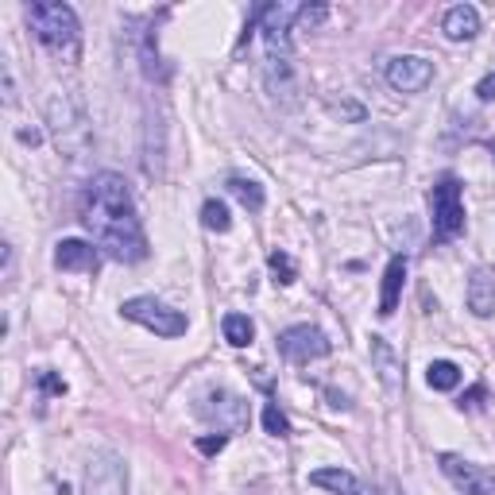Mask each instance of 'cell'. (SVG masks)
I'll list each match as a JSON object with an SVG mask.
<instances>
[{
    "label": "cell",
    "instance_id": "1",
    "mask_svg": "<svg viewBox=\"0 0 495 495\" xmlns=\"http://www.w3.org/2000/svg\"><path fill=\"white\" fill-rule=\"evenodd\" d=\"M82 225L94 232L97 248H105L116 264L148 259V232L136 217V202L128 182L112 171H101L82 190Z\"/></svg>",
    "mask_w": 495,
    "mask_h": 495
},
{
    "label": "cell",
    "instance_id": "27",
    "mask_svg": "<svg viewBox=\"0 0 495 495\" xmlns=\"http://www.w3.org/2000/svg\"><path fill=\"white\" fill-rule=\"evenodd\" d=\"M480 402H484V387H472V391H468V395L461 399V410H476Z\"/></svg>",
    "mask_w": 495,
    "mask_h": 495
},
{
    "label": "cell",
    "instance_id": "29",
    "mask_svg": "<svg viewBox=\"0 0 495 495\" xmlns=\"http://www.w3.org/2000/svg\"><path fill=\"white\" fill-rule=\"evenodd\" d=\"M20 140H23V143H32V148H35V143H39V140H43V136H39V132H35V128H32V132H20Z\"/></svg>",
    "mask_w": 495,
    "mask_h": 495
},
{
    "label": "cell",
    "instance_id": "26",
    "mask_svg": "<svg viewBox=\"0 0 495 495\" xmlns=\"http://www.w3.org/2000/svg\"><path fill=\"white\" fill-rule=\"evenodd\" d=\"M39 383H43L47 395H67V383H62L58 375H50V372H39Z\"/></svg>",
    "mask_w": 495,
    "mask_h": 495
},
{
    "label": "cell",
    "instance_id": "25",
    "mask_svg": "<svg viewBox=\"0 0 495 495\" xmlns=\"http://www.w3.org/2000/svg\"><path fill=\"white\" fill-rule=\"evenodd\" d=\"M229 446V437L225 434H217V437H198V449L205 453V457H213V453H220Z\"/></svg>",
    "mask_w": 495,
    "mask_h": 495
},
{
    "label": "cell",
    "instance_id": "28",
    "mask_svg": "<svg viewBox=\"0 0 495 495\" xmlns=\"http://www.w3.org/2000/svg\"><path fill=\"white\" fill-rule=\"evenodd\" d=\"M476 94H480V101H495V74H488L484 82L476 86Z\"/></svg>",
    "mask_w": 495,
    "mask_h": 495
},
{
    "label": "cell",
    "instance_id": "4",
    "mask_svg": "<svg viewBox=\"0 0 495 495\" xmlns=\"http://www.w3.org/2000/svg\"><path fill=\"white\" fill-rule=\"evenodd\" d=\"M47 124H50V132H55L58 151H67L70 159H77V155L94 143L86 112H82V105H77L70 94H55L47 101Z\"/></svg>",
    "mask_w": 495,
    "mask_h": 495
},
{
    "label": "cell",
    "instance_id": "31",
    "mask_svg": "<svg viewBox=\"0 0 495 495\" xmlns=\"http://www.w3.org/2000/svg\"><path fill=\"white\" fill-rule=\"evenodd\" d=\"M491 155H495V148H491Z\"/></svg>",
    "mask_w": 495,
    "mask_h": 495
},
{
    "label": "cell",
    "instance_id": "13",
    "mask_svg": "<svg viewBox=\"0 0 495 495\" xmlns=\"http://www.w3.org/2000/svg\"><path fill=\"white\" fill-rule=\"evenodd\" d=\"M97 264H101L97 248L86 240H58V248H55L58 271H97Z\"/></svg>",
    "mask_w": 495,
    "mask_h": 495
},
{
    "label": "cell",
    "instance_id": "22",
    "mask_svg": "<svg viewBox=\"0 0 495 495\" xmlns=\"http://www.w3.org/2000/svg\"><path fill=\"white\" fill-rule=\"evenodd\" d=\"M267 267H271V275H275V283H294L298 279V264L286 252H271Z\"/></svg>",
    "mask_w": 495,
    "mask_h": 495
},
{
    "label": "cell",
    "instance_id": "3",
    "mask_svg": "<svg viewBox=\"0 0 495 495\" xmlns=\"http://www.w3.org/2000/svg\"><path fill=\"white\" fill-rule=\"evenodd\" d=\"M28 23H32L35 39L55 58L77 62V55H82V28H77V16H74L70 4H58V0H35V4H28Z\"/></svg>",
    "mask_w": 495,
    "mask_h": 495
},
{
    "label": "cell",
    "instance_id": "5",
    "mask_svg": "<svg viewBox=\"0 0 495 495\" xmlns=\"http://www.w3.org/2000/svg\"><path fill=\"white\" fill-rule=\"evenodd\" d=\"M429 213H434L429 220H434L437 244H449L464 232V198H461V182L453 175L434 182V190H429Z\"/></svg>",
    "mask_w": 495,
    "mask_h": 495
},
{
    "label": "cell",
    "instance_id": "2",
    "mask_svg": "<svg viewBox=\"0 0 495 495\" xmlns=\"http://www.w3.org/2000/svg\"><path fill=\"white\" fill-rule=\"evenodd\" d=\"M302 4H264L256 8V32H264V50H267V82L275 94H291L294 86V20Z\"/></svg>",
    "mask_w": 495,
    "mask_h": 495
},
{
    "label": "cell",
    "instance_id": "24",
    "mask_svg": "<svg viewBox=\"0 0 495 495\" xmlns=\"http://www.w3.org/2000/svg\"><path fill=\"white\" fill-rule=\"evenodd\" d=\"M325 16H329V8H325V4L302 8V12H298V28H318V23H321Z\"/></svg>",
    "mask_w": 495,
    "mask_h": 495
},
{
    "label": "cell",
    "instance_id": "21",
    "mask_svg": "<svg viewBox=\"0 0 495 495\" xmlns=\"http://www.w3.org/2000/svg\"><path fill=\"white\" fill-rule=\"evenodd\" d=\"M202 225L213 229V232H229V229H232V217H229V210H225V202H205Z\"/></svg>",
    "mask_w": 495,
    "mask_h": 495
},
{
    "label": "cell",
    "instance_id": "7",
    "mask_svg": "<svg viewBox=\"0 0 495 495\" xmlns=\"http://www.w3.org/2000/svg\"><path fill=\"white\" fill-rule=\"evenodd\" d=\"M86 495H128V464L116 453H97L86 468Z\"/></svg>",
    "mask_w": 495,
    "mask_h": 495
},
{
    "label": "cell",
    "instance_id": "30",
    "mask_svg": "<svg viewBox=\"0 0 495 495\" xmlns=\"http://www.w3.org/2000/svg\"><path fill=\"white\" fill-rule=\"evenodd\" d=\"M387 495H402V491L399 488H387Z\"/></svg>",
    "mask_w": 495,
    "mask_h": 495
},
{
    "label": "cell",
    "instance_id": "11",
    "mask_svg": "<svg viewBox=\"0 0 495 495\" xmlns=\"http://www.w3.org/2000/svg\"><path fill=\"white\" fill-rule=\"evenodd\" d=\"M387 82L399 89V94H422V89L434 82V62L429 58H418V55H399V58H391L387 67Z\"/></svg>",
    "mask_w": 495,
    "mask_h": 495
},
{
    "label": "cell",
    "instance_id": "9",
    "mask_svg": "<svg viewBox=\"0 0 495 495\" xmlns=\"http://www.w3.org/2000/svg\"><path fill=\"white\" fill-rule=\"evenodd\" d=\"M279 353L294 364L321 360V356H329V337L318 325H291L286 333H279Z\"/></svg>",
    "mask_w": 495,
    "mask_h": 495
},
{
    "label": "cell",
    "instance_id": "10",
    "mask_svg": "<svg viewBox=\"0 0 495 495\" xmlns=\"http://www.w3.org/2000/svg\"><path fill=\"white\" fill-rule=\"evenodd\" d=\"M202 418L217 426V434H237L248 426V402L232 391H210L202 402Z\"/></svg>",
    "mask_w": 495,
    "mask_h": 495
},
{
    "label": "cell",
    "instance_id": "20",
    "mask_svg": "<svg viewBox=\"0 0 495 495\" xmlns=\"http://www.w3.org/2000/svg\"><path fill=\"white\" fill-rule=\"evenodd\" d=\"M426 383L434 387V391H453V387L461 383V368L453 360H434L426 368Z\"/></svg>",
    "mask_w": 495,
    "mask_h": 495
},
{
    "label": "cell",
    "instance_id": "23",
    "mask_svg": "<svg viewBox=\"0 0 495 495\" xmlns=\"http://www.w3.org/2000/svg\"><path fill=\"white\" fill-rule=\"evenodd\" d=\"M264 426L271 437H291V422H286V414L275 407V402H267L264 407Z\"/></svg>",
    "mask_w": 495,
    "mask_h": 495
},
{
    "label": "cell",
    "instance_id": "8",
    "mask_svg": "<svg viewBox=\"0 0 495 495\" xmlns=\"http://www.w3.org/2000/svg\"><path fill=\"white\" fill-rule=\"evenodd\" d=\"M437 461H441V472L449 476V484L461 495H495V476L488 472V468L464 461V457H457V453H441Z\"/></svg>",
    "mask_w": 495,
    "mask_h": 495
},
{
    "label": "cell",
    "instance_id": "6",
    "mask_svg": "<svg viewBox=\"0 0 495 495\" xmlns=\"http://www.w3.org/2000/svg\"><path fill=\"white\" fill-rule=\"evenodd\" d=\"M121 310H124L128 321L151 329L155 337H182V333H186V314H178V310H171L166 302H159V298H151V294L128 298Z\"/></svg>",
    "mask_w": 495,
    "mask_h": 495
},
{
    "label": "cell",
    "instance_id": "19",
    "mask_svg": "<svg viewBox=\"0 0 495 495\" xmlns=\"http://www.w3.org/2000/svg\"><path fill=\"white\" fill-rule=\"evenodd\" d=\"M220 329H225V341H229L232 348L252 345V337H256V325H252V318H248V314H225Z\"/></svg>",
    "mask_w": 495,
    "mask_h": 495
},
{
    "label": "cell",
    "instance_id": "15",
    "mask_svg": "<svg viewBox=\"0 0 495 495\" xmlns=\"http://www.w3.org/2000/svg\"><path fill=\"white\" fill-rule=\"evenodd\" d=\"M310 484L333 491V495H372V488L364 484V480H356L353 472H345V468H318V472L310 476Z\"/></svg>",
    "mask_w": 495,
    "mask_h": 495
},
{
    "label": "cell",
    "instance_id": "12",
    "mask_svg": "<svg viewBox=\"0 0 495 495\" xmlns=\"http://www.w3.org/2000/svg\"><path fill=\"white\" fill-rule=\"evenodd\" d=\"M372 368L380 375V383L391 399L402 391V360L395 356V348H391L383 337H372Z\"/></svg>",
    "mask_w": 495,
    "mask_h": 495
},
{
    "label": "cell",
    "instance_id": "17",
    "mask_svg": "<svg viewBox=\"0 0 495 495\" xmlns=\"http://www.w3.org/2000/svg\"><path fill=\"white\" fill-rule=\"evenodd\" d=\"M407 279V256H391V264L383 271V294H380V318H391L399 306V291Z\"/></svg>",
    "mask_w": 495,
    "mask_h": 495
},
{
    "label": "cell",
    "instance_id": "16",
    "mask_svg": "<svg viewBox=\"0 0 495 495\" xmlns=\"http://www.w3.org/2000/svg\"><path fill=\"white\" fill-rule=\"evenodd\" d=\"M468 310H472L476 318H491L495 314V279L488 275V271H476L472 279H468Z\"/></svg>",
    "mask_w": 495,
    "mask_h": 495
},
{
    "label": "cell",
    "instance_id": "18",
    "mask_svg": "<svg viewBox=\"0 0 495 495\" xmlns=\"http://www.w3.org/2000/svg\"><path fill=\"white\" fill-rule=\"evenodd\" d=\"M229 194L244 205L248 213H259V210H264V202H267V198H264V186H259V182H252V178H240V175L229 178Z\"/></svg>",
    "mask_w": 495,
    "mask_h": 495
},
{
    "label": "cell",
    "instance_id": "14",
    "mask_svg": "<svg viewBox=\"0 0 495 495\" xmlns=\"http://www.w3.org/2000/svg\"><path fill=\"white\" fill-rule=\"evenodd\" d=\"M441 32L453 43H464V39H476L480 35V12L472 4H453L446 12V20H441Z\"/></svg>",
    "mask_w": 495,
    "mask_h": 495
}]
</instances>
